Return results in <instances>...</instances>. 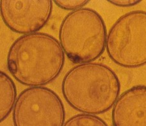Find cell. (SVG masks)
Returning <instances> with one entry per match:
<instances>
[{
  "mask_svg": "<svg viewBox=\"0 0 146 126\" xmlns=\"http://www.w3.org/2000/svg\"><path fill=\"white\" fill-rule=\"evenodd\" d=\"M106 50L115 64L127 69L146 65V12L126 13L111 26Z\"/></svg>",
  "mask_w": 146,
  "mask_h": 126,
  "instance_id": "obj_4",
  "label": "cell"
},
{
  "mask_svg": "<svg viewBox=\"0 0 146 126\" xmlns=\"http://www.w3.org/2000/svg\"><path fill=\"white\" fill-rule=\"evenodd\" d=\"M113 126H146V86L136 85L119 96L112 108Z\"/></svg>",
  "mask_w": 146,
  "mask_h": 126,
  "instance_id": "obj_7",
  "label": "cell"
},
{
  "mask_svg": "<svg viewBox=\"0 0 146 126\" xmlns=\"http://www.w3.org/2000/svg\"><path fill=\"white\" fill-rule=\"evenodd\" d=\"M59 41L46 33L36 32L17 38L7 58L10 74L23 85L43 86L58 77L65 64Z\"/></svg>",
  "mask_w": 146,
  "mask_h": 126,
  "instance_id": "obj_1",
  "label": "cell"
},
{
  "mask_svg": "<svg viewBox=\"0 0 146 126\" xmlns=\"http://www.w3.org/2000/svg\"><path fill=\"white\" fill-rule=\"evenodd\" d=\"M17 99V89L14 81L0 70V123L9 116Z\"/></svg>",
  "mask_w": 146,
  "mask_h": 126,
  "instance_id": "obj_8",
  "label": "cell"
},
{
  "mask_svg": "<svg viewBox=\"0 0 146 126\" xmlns=\"http://www.w3.org/2000/svg\"><path fill=\"white\" fill-rule=\"evenodd\" d=\"M64 105L58 94L44 86L25 89L12 109L14 126H63Z\"/></svg>",
  "mask_w": 146,
  "mask_h": 126,
  "instance_id": "obj_5",
  "label": "cell"
},
{
  "mask_svg": "<svg viewBox=\"0 0 146 126\" xmlns=\"http://www.w3.org/2000/svg\"><path fill=\"white\" fill-rule=\"evenodd\" d=\"M59 42L69 60L76 64L98 59L106 49L107 30L102 17L90 8L69 13L60 26Z\"/></svg>",
  "mask_w": 146,
  "mask_h": 126,
  "instance_id": "obj_3",
  "label": "cell"
},
{
  "mask_svg": "<svg viewBox=\"0 0 146 126\" xmlns=\"http://www.w3.org/2000/svg\"><path fill=\"white\" fill-rule=\"evenodd\" d=\"M141 1L139 0H113L108 1V3L116 7H130L139 4Z\"/></svg>",
  "mask_w": 146,
  "mask_h": 126,
  "instance_id": "obj_11",
  "label": "cell"
},
{
  "mask_svg": "<svg viewBox=\"0 0 146 126\" xmlns=\"http://www.w3.org/2000/svg\"><path fill=\"white\" fill-rule=\"evenodd\" d=\"M89 2L87 0H62L54 1V3L60 9L72 11L83 8Z\"/></svg>",
  "mask_w": 146,
  "mask_h": 126,
  "instance_id": "obj_10",
  "label": "cell"
},
{
  "mask_svg": "<svg viewBox=\"0 0 146 126\" xmlns=\"http://www.w3.org/2000/svg\"><path fill=\"white\" fill-rule=\"evenodd\" d=\"M53 3L49 0L0 1V15L5 25L14 32L23 35L36 33L50 19Z\"/></svg>",
  "mask_w": 146,
  "mask_h": 126,
  "instance_id": "obj_6",
  "label": "cell"
},
{
  "mask_svg": "<svg viewBox=\"0 0 146 126\" xmlns=\"http://www.w3.org/2000/svg\"><path fill=\"white\" fill-rule=\"evenodd\" d=\"M62 92L70 106L83 114L97 115L113 107L121 92L118 76L100 63L78 64L62 82Z\"/></svg>",
  "mask_w": 146,
  "mask_h": 126,
  "instance_id": "obj_2",
  "label": "cell"
},
{
  "mask_svg": "<svg viewBox=\"0 0 146 126\" xmlns=\"http://www.w3.org/2000/svg\"><path fill=\"white\" fill-rule=\"evenodd\" d=\"M63 126H108L106 122L96 115L78 114L64 122Z\"/></svg>",
  "mask_w": 146,
  "mask_h": 126,
  "instance_id": "obj_9",
  "label": "cell"
}]
</instances>
